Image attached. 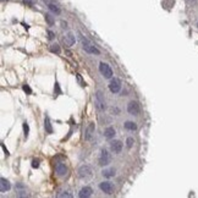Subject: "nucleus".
<instances>
[{"mask_svg": "<svg viewBox=\"0 0 198 198\" xmlns=\"http://www.w3.org/2000/svg\"><path fill=\"white\" fill-rule=\"evenodd\" d=\"M94 122H91V124L87 126V129H86V135H84V137H86V139H91V137H92V135L94 133Z\"/></svg>", "mask_w": 198, "mask_h": 198, "instance_id": "ddd939ff", "label": "nucleus"}, {"mask_svg": "<svg viewBox=\"0 0 198 198\" xmlns=\"http://www.w3.org/2000/svg\"><path fill=\"white\" fill-rule=\"evenodd\" d=\"M64 43H65V45H67V46H71V45H73L75 44V36H73V33H67L66 36H65V38H64Z\"/></svg>", "mask_w": 198, "mask_h": 198, "instance_id": "f8f14e48", "label": "nucleus"}, {"mask_svg": "<svg viewBox=\"0 0 198 198\" xmlns=\"http://www.w3.org/2000/svg\"><path fill=\"white\" fill-rule=\"evenodd\" d=\"M61 25H62V27H64V28H66V27H67V25H66V22H64V21L61 22Z\"/></svg>", "mask_w": 198, "mask_h": 198, "instance_id": "7c9ffc66", "label": "nucleus"}, {"mask_svg": "<svg viewBox=\"0 0 198 198\" xmlns=\"http://www.w3.org/2000/svg\"><path fill=\"white\" fill-rule=\"evenodd\" d=\"M187 1H188L190 4H195V3L197 1V0H187Z\"/></svg>", "mask_w": 198, "mask_h": 198, "instance_id": "2f4dec72", "label": "nucleus"}, {"mask_svg": "<svg viewBox=\"0 0 198 198\" xmlns=\"http://www.w3.org/2000/svg\"><path fill=\"white\" fill-rule=\"evenodd\" d=\"M32 166L37 169V168L39 166V160H38V159H34V160L32 161Z\"/></svg>", "mask_w": 198, "mask_h": 198, "instance_id": "bb28decb", "label": "nucleus"}, {"mask_svg": "<svg viewBox=\"0 0 198 198\" xmlns=\"http://www.w3.org/2000/svg\"><path fill=\"white\" fill-rule=\"evenodd\" d=\"M50 50L53 51V53H56V54H60L61 53V49H60V46H59V44H57V43L51 44L50 45Z\"/></svg>", "mask_w": 198, "mask_h": 198, "instance_id": "aec40b11", "label": "nucleus"}, {"mask_svg": "<svg viewBox=\"0 0 198 198\" xmlns=\"http://www.w3.org/2000/svg\"><path fill=\"white\" fill-rule=\"evenodd\" d=\"M45 21L48 22L49 26H53L54 25V19H53V16H51L50 14H45Z\"/></svg>", "mask_w": 198, "mask_h": 198, "instance_id": "412c9836", "label": "nucleus"}, {"mask_svg": "<svg viewBox=\"0 0 198 198\" xmlns=\"http://www.w3.org/2000/svg\"><path fill=\"white\" fill-rule=\"evenodd\" d=\"M55 170H56V174L59 176H64V175H66V172H67V168L65 166V164L59 163V164H56Z\"/></svg>", "mask_w": 198, "mask_h": 198, "instance_id": "1a4fd4ad", "label": "nucleus"}, {"mask_svg": "<svg viewBox=\"0 0 198 198\" xmlns=\"http://www.w3.org/2000/svg\"><path fill=\"white\" fill-rule=\"evenodd\" d=\"M44 1H45L46 4H50V3H53V1H54V0H44Z\"/></svg>", "mask_w": 198, "mask_h": 198, "instance_id": "473e14b6", "label": "nucleus"}, {"mask_svg": "<svg viewBox=\"0 0 198 198\" xmlns=\"http://www.w3.org/2000/svg\"><path fill=\"white\" fill-rule=\"evenodd\" d=\"M23 91H25L26 93H27V94H31V93H32V89L30 88V87H28L27 84H25V86H23Z\"/></svg>", "mask_w": 198, "mask_h": 198, "instance_id": "a878e982", "label": "nucleus"}, {"mask_svg": "<svg viewBox=\"0 0 198 198\" xmlns=\"http://www.w3.org/2000/svg\"><path fill=\"white\" fill-rule=\"evenodd\" d=\"M124 126H125L126 130H130V131H135L137 129V125L133 121H126Z\"/></svg>", "mask_w": 198, "mask_h": 198, "instance_id": "f3484780", "label": "nucleus"}, {"mask_svg": "<svg viewBox=\"0 0 198 198\" xmlns=\"http://www.w3.org/2000/svg\"><path fill=\"white\" fill-rule=\"evenodd\" d=\"M44 129H45V132L49 133V135H51V133H53V127H51L50 120H49L48 116H45V119H44Z\"/></svg>", "mask_w": 198, "mask_h": 198, "instance_id": "dca6fc26", "label": "nucleus"}, {"mask_svg": "<svg viewBox=\"0 0 198 198\" xmlns=\"http://www.w3.org/2000/svg\"><path fill=\"white\" fill-rule=\"evenodd\" d=\"M99 71L104 76V78H111L113 77V70L110 69V66L105 62L99 64Z\"/></svg>", "mask_w": 198, "mask_h": 198, "instance_id": "f257e3e1", "label": "nucleus"}, {"mask_svg": "<svg viewBox=\"0 0 198 198\" xmlns=\"http://www.w3.org/2000/svg\"><path fill=\"white\" fill-rule=\"evenodd\" d=\"M110 160H111V156H110V153L108 150L103 149L100 152V156H99V164L100 165H108Z\"/></svg>", "mask_w": 198, "mask_h": 198, "instance_id": "7ed1b4c3", "label": "nucleus"}, {"mask_svg": "<svg viewBox=\"0 0 198 198\" xmlns=\"http://www.w3.org/2000/svg\"><path fill=\"white\" fill-rule=\"evenodd\" d=\"M3 149L5 150V154H6V155H9V152H8V149L5 148V145H4V144H3Z\"/></svg>", "mask_w": 198, "mask_h": 198, "instance_id": "c756f323", "label": "nucleus"}, {"mask_svg": "<svg viewBox=\"0 0 198 198\" xmlns=\"http://www.w3.org/2000/svg\"><path fill=\"white\" fill-rule=\"evenodd\" d=\"M133 143H135V141H133L132 137H129V138L126 139V145H127V148H131L132 145H133Z\"/></svg>", "mask_w": 198, "mask_h": 198, "instance_id": "4be33fe9", "label": "nucleus"}, {"mask_svg": "<svg viewBox=\"0 0 198 198\" xmlns=\"http://www.w3.org/2000/svg\"><path fill=\"white\" fill-rule=\"evenodd\" d=\"M91 175H92V168L89 165H82L78 169V176L81 179L89 177Z\"/></svg>", "mask_w": 198, "mask_h": 198, "instance_id": "f03ea898", "label": "nucleus"}, {"mask_svg": "<svg viewBox=\"0 0 198 198\" xmlns=\"http://www.w3.org/2000/svg\"><path fill=\"white\" fill-rule=\"evenodd\" d=\"M48 36H49V39H54V37H55V34L51 32V31H48Z\"/></svg>", "mask_w": 198, "mask_h": 198, "instance_id": "cd10ccee", "label": "nucleus"}, {"mask_svg": "<svg viewBox=\"0 0 198 198\" xmlns=\"http://www.w3.org/2000/svg\"><path fill=\"white\" fill-rule=\"evenodd\" d=\"M114 175H115L114 169H107V170L103 171V176H105V177H113Z\"/></svg>", "mask_w": 198, "mask_h": 198, "instance_id": "6ab92c4d", "label": "nucleus"}, {"mask_svg": "<svg viewBox=\"0 0 198 198\" xmlns=\"http://www.w3.org/2000/svg\"><path fill=\"white\" fill-rule=\"evenodd\" d=\"M23 131H25V137H27V136H28V131H30L27 122H23Z\"/></svg>", "mask_w": 198, "mask_h": 198, "instance_id": "b1692460", "label": "nucleus"}, {"mask_svg": "<svg viewBox=\"0 0 198 198\" xmlns=\"http://www.w3.org/2000/svg\"><path fill=\"white\" fill-rule=\"evenodd\" d=\"M139 110H141V108H139V104L137 102L132 100L127 104V111H129L131 115H138Z\"/></svg>", "mask_w": 198, "mask_h": 198, "instance_id": "20e7f679", "label": "nucleus"}, {"mask_svg": "<svg viewBox=\"0 0 198 198\" xmlns=\"http://www.w3.org/2000/svg\"><path fill=\"white\" fill-rule=\"evenodd\" d=\"M99 188H100L104 193L110 195V193H113V191H114V185L111 182H109V181H104V182H102L100 185H99Z\"/></svg>", "mask_w": 198, "mask_h": 198, "instance_id": "423d86ee", "label": "nucleus"}, {"mask_svg": "<svg viewBox=\"0 0 198 198\" xmlns=\"http://www.w3.org/2000/svg\"><path fill=\"white\" fill-rule=\"evenodd\" d=\"M197 26H198V22H197Z\"/></svg>", "mask_w": 198, "mask_h": 198, "instance_id": "72a5a7b5", "label": "nucleus"}, {"mask_svg": "<svg viewBox=\"0 0 198 198\" xmlns=\"http://www.w3.org/2000/svg\"><path fill=\"white\" fill-rule=\"evenodd\" d=\"M91 195H92V188L88 187V186H86V187L81 188L80 193H78V196H80L81 198H87V197H89Z\"/></svg>", "mask_w": 198, "mask_h": 198, "instance_id": "4468645a", "label": "nucleus"}, {"mask_svg": "<svg viewBox=\"0 0 198 198\" xmlns=\"http://www.w3.org/2000/svg\"><path fill=\"white\" fill-rule=\"evenodd\" d=\"M109 89H110V92H113V93H119L120 89H121V81L118 80V78L111 80V82H110V84H109Z\"/></svg>", "mask_w": 198, "mask_h": 198, "instance_id": "0eeeda50", "label": "nucleus"}, {"mask_svg": "<svg viewBox=\"0 0 198 198\" xmlns=\"http://www.w3.org/2000/svg\"><path fill=\"white\" fill-rule=\"evenodd\" d=\"M96 105L99 110H104L105 109V102H104V98H103V93L100 91L97 92L96 94Z\"/></svg>", "mask_w": 198, "mask_h": 198, "instance_id": "39448f33", "label": "nucleus"}, {"mask_svg": "<svg viewBox=\"0 0 198 198\" xmlns=\"http://www.w3.org/2000/svg\"><path fill=\"white\" fill-rule=\"evenodd\" d=\"M54 92H55V94H56V96H59V94H61V89H60V87H59V83H57V82H55V87H54Z\"/></svg>", "mask_w": 198, "mask_h": 198, "instance_id": "5701e85b", "label": "nucleus"}, {"mask_svg": "<svg viewBox=\"0 0 198 198\" xmlns=\"http://www.w3.org/2000/svg\"><path fill=\"white\" fill-rule=\"evenodd\" d=\"M83 49H84V51H87V53H89V54H96V55H99L100 54V51H99L94 45H92V44H86V45H83Z\"/></svg>", "mask_w": 198, "mask_h": 198, "instance_id": "9b49d317", "label": "nucleus"}, {"mask_svg": "<svg viewBox=\"0 0 198 198\" xmlns=\"http://www.w3.org/2000/svg\"><path fill=\"white\" fill-rule=\"evenodd\" d=\"M48 8H49V10L50 11H53V12H55L56 15H59L61 11H60V8L57 6V5H55L54 3H50V4H48Z\"/></svg>", "mask_w": 198, "mask_h": 198, "instance_id": "a211bd4d", "label": "nucleus"}, {"mask_svg": "<svg viewBox=\"0 0 198 198\" xmlns=\"http://www.w3.org/2000/svg\"><path fill=\"white\" fill-rule=\"evenodd\" d=\"M59 197H72V195L71 193H61V195H59Z\"/></svg>", "mask_w": 198, "mask_h": 198, "instance_id": "c85d7f7f", "label": "nucleus"}, {"mask_svg": "<svg viewBox=\"0 0 198 198\" xmlns=\"http://www.w3.org/2000/svg\"><path fill=\"white\" fill-rule=\"evenodd\" d=\"M114 136H115V129L114 127L109 126V127H107V129L104 130V137L105 138L111 139V138H114Z\"/></svg>", "mask_w": 198, "mask_h": 198, "instance_id": "2eb2a0df", "label": "nucleus"}, {"mask_svg": "<svg viewBox=\"0 0 198 198\" xmlns=\"http://www.w3.org/2000/svg\"><path fill=\"white\" fill-rule=\"evenodd\" d=\"M0 185H1V187H0V191L3 192H8L10 188H11V185H10V182L8 181L6 179H4V177H1L0 179Z\"/></svg>", "mask_w": 198, "mask_h": 198, "instance_id": "9d476101", "label": "nucleus"}, {"mask_svg": "<svg viewBox=\"0 0 198 198\" xmlns=\"http://www.w3.org/2000/svg\"><path fill=\"white\" fill-rule=\"evenodd\" d=\"M23 3H25L26 5H28V6H32V5L36 3V0H23Z\"/></svg>", "mask_w": 198, "mask_h": 198, "instance_id": "393cba45", "label": "nucleus"}, {"mask_svg": "<svg viewBox=\"0 0 198 198\" xmlns=\"http://www.w3.org/2000/svg\"><path fill=\"white\" fill-rule=\"evenodd\" d=\"M110 148H111V150L114 153L119 154V153H121V150H122V143L120 141H113L111 144H110Z\"/></svg>", "mask_w": 198, "mask_h": 198, "instance_id": "6e6552de", "label": "nucleus"}]
</instances>
